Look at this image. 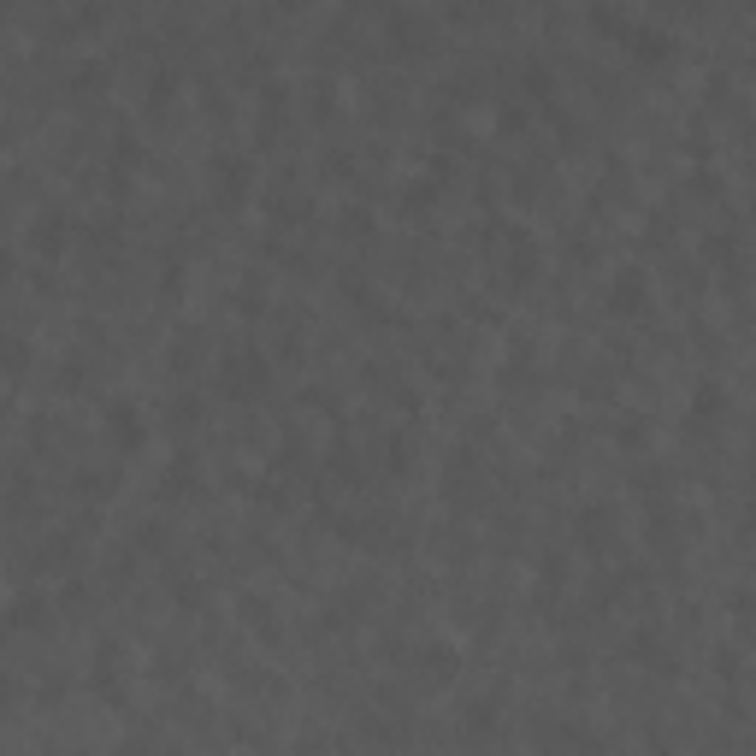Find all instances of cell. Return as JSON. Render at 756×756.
Wrapping results in <instances>:
<instances>
[{"label": "cell", "mask_w": 756, "mask_h": 756, "mask_svg": "<svg viewBox=\"0 0 756 756\" xmlns=\"http://www.w3.org/2000/svg\"><path fill=\"white\" fill-rule=\"evenodd\" d=\"M644 302H650V290H644V272H621V278H615V284H609V308H621V314H638V308H644Z\"/></svg>", "instance_id": "obj_1"}, {"label": "cell", "mask_w": 756, "mask_h": 756, "mask_svg": "<svg viewBox=\"0 0 756 756\" xmlns=\"http://www.w3.org/2000/svg\"><path fill=\"white\" fill-rule=\"evenodd\" d=\"M420 674L449 680V674H455V650H449V644H426V650H420Z\"/></svg>", "instance_id": "obj_2"}, {"label": "cell", "mask_w": 756, "mask_h": 756, "mask_svg": "<svg viewBox=\"0 0 756 756\" xmlns=\"http://www.w3.org/2000/svg\"><path fill=\"white\" fill-rule=\"evenodd\" d=\"M113 438L125 443V449L142 438V426H136V408H130V402H119V408H113Z\"/></svg>", "instance_id": "obj_3"}, {"label": "cell", "mask_w": 756, "mask_h": 756, "mask_svg": "<svg viewBox=\"0 0 756 756\" xmlns=\"http://www.w3.org/2000/svg\"><path fill=\"white\" fill-rule=\"evenodd\" d=\"M603 532H609V508H585V526H579V538H585V544H603Z\"/></svg>", "instance_id": "obj_4"}, {"label": "cell", "mask_w": 756, "mask_h": 756, "mask_svg": "<svg viewBox=\"0 0 756 756\" xmlns=\"http://www.w3.org/2000/svg\"><path fill=\"white\" fill-rule=\"evenodd\" d=\"M42 621V597H18L12 603V627H36Z\"/></svg>", "instance_id": "obj_5"}, {"label": "cell", "mask_w": 756, "mask_h": 756, "mask_svg": "<svg viewBox=\"0 0 756 756\" xmlns=\"http://www.w3.org/2000/svg\"><path fill=\"white\" fill-rule=\"evenodd\" d=\"M24 361H30V349H24L18 337H12V343H0V367H6V373H18Z\"/></svg>", "instance_id": "obj_6"}, {"label": "cell", "mask_w": 756, "mask_h": 756, "mask_svg": "<svg viewBox=\"0 0 756 756\" xmlns=\"http://www.w3.org/2000/svg\"><path fill=\"white\" fill-rule=\"evenodd\" d=\"M12 697H18V686H12V680H0V709H6Z\"/></svg>", "instance_id": "obj_7"}]
</instances>
